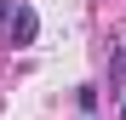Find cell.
<instances>
[{
	"mask_svg": "<svg viewBox=\"0 0 126 120\" xmlns=\"http://www.w3.org/2000/svg\"><path fill=\"white\" fill-rule=\"evenodd\" d=\"M34 34H40L34 6H12V17H6V40H12V46H34Z\"/></svg>",
	"mask_w": 126,
	"mask_h": 120,
	"instance_id": "obj_1",
	"label": "cell"
},
{
	"mask_svg": "<svg viewBox=\"0 0 126 120\" xmlns=\"http://www.w3.org/2000/svg\"><path fill=\"white\" fill-rule=\"evenodd\" d=\"M12 6H17V0H0V23H6V17H12Z\"/></svg>",
	"mask_w": 126,
	"mask_h": 120,
	"instance_id": "obj_2",
	"label": "cell"
},
{
	"mask_svg": "<svg viewBox=\"0 0 126 120\" xmlns=\"http://www.w3.org/2000/svg\"><path fill=\"white\" fill-rule=\"evenodd\" d=\"M120 120H126V103H120Z\"/></svg>",
	"mask_w": 126,
	"mask_h": 120,
	"instance_id": "obj_3",
	"label": "cell"
},
{
	"mask_svg": "<svg viewBox=\"0 0 126 120\" xmlns=\"http://www.w3.org/2000/svg\"><path fill=\"white\" fill-rule=\"evenodd\" d=\"M120 57H126V52H120Z\"/></svg>",
	"mask_w": 126,
	"mask_h": 120,
	"instance_id": "obj_4",
	"label": "cell"
}]
</instances>
